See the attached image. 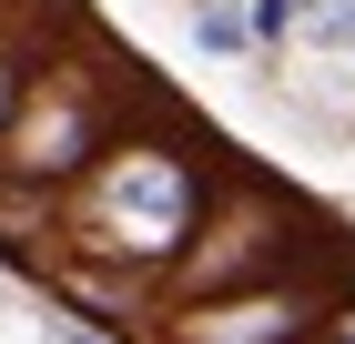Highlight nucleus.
<instances>
[{
    "label": "nucleus",
    "mask_w": 355,
    "mask_h": 344,
    "mask_svg": "<svg viewBox=\"0 0 355 344\" xmlns=\"http://www.w3.org/2000/svg\"><path fill=\"white\" fill-rule=\"evenodd\" d=\"M31 81H41V61H31L21 41H0V132H10V111L31 102Z\"/></svg>",
    "instance_id": "nucleus-4"
},
{
    "label": "nucleus",
    "mask_w": 355,
    "mask_h": 344,
    "mask_svg": "<svg viewBox=\"0 0 355 344\" xmlns=\"http://www.w3.org/2000/svg\"><path fill=\"white\" fill-rule=\"evenodd\" d=\"M203 212H214V172L193 152L112 132V152L71 183V212H61V223H71V253H92V264L173 273L183 243L203 233Z\"/></svg>",
    "instance_id": "nucleus-1"
},
{
    "label": "nucleus",
    "mask_w": 355,
    "mask_h": 344,
    "mask_svg": "<svg viewBox=\"0 0 355 344\" xmlns=\"http://www.w3.org/2000/svg\"><path fill=\"white\" fill-rule=\"evenodd\" d=\"M335 293L325 284H295V273H274V284H244V293H214V304H173L163 334L173 344H304L325 324Z\"/></svg>",
    "instance_id": "nucleus-3"
},
{
    "label": "nucleus",
    "mask_w": 355,
    "mask_h": 344,
    "mask_svg": "<svg viewBox=\"0 0 355 344\" xmlns=\"http://www.w3.org/2000/svg\"><path fill=\"white\" fill-rule=\"evenodd\" d=\"M284 30H304V0H254L244 10V41H284Z\"/></svg>",
    "instance_id": "nucleus-5"
},
{
    "label": "nucleus",
    "mask_w": 355,
    "mask_h": 344,
    "mask_svg": "<svg viewBox=\"0 0 355 344\" xmlns=\"http://www.w3.org/2000/svg\"><path fill=\"white\" fill-rule=\"evenodd\" d=\"M304 30L315 41H355V0H304Z\"/></svg>",
    "instance_id": "nucleus-7"
},
{
    "label": "nucleus",
    "mask_w": 355,
    "mask_h": 344,
    "mask_svg": "<svg viewBox=\"0 0 355 344\" xmlns=\"http://www.w3.org/2000/svg\"><path fill=\"white\" fill-rule=\"evenodd\" d=\"M112 91L82 71H41L31 81V102L10 111V132H0V183H31V192H61L82 183L92 162L112 152Z\"/></svg>",
    "instance_id": "nucleus-2"
},
{
    "label": "nucleus",
    "mask_w": 355,
    "mask_h": 344,
    "mask_svg": "<svg viewBox=\"0 0 355 344\" xmlns=\"http://www.w3.org/2000/svg\"><path fill=\"white\" fill-rule=\"evenodd\" d=\"M315 334H325V344H355V293H335V304H325V324H315Z\"/></svg>",
    "instance_id": "nucleus-8"
},
{
    "label": "nucleus",
    "mask_w": 355,
    "mask_h": 344,
    "mask_svg": "<svg viewBox=\"0 0 355 344\" xmlns=\"http://www.w3.org/2000/svg\"><path fill=\"white\" fill-rule=\"evenodd\" d=\"M193 41L203 51H244V10H193Z\"/></svg>",
    "instance_id": "nucleus-6"
}]
</instances>
